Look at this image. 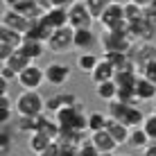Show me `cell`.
Here are the masks:
<instances>
[{"label": "cell", "mask_w": 156, "mask_h": 156, "mask_svg": "<svg viewBox=\"0 0 156 156\" xmlns=\"http://www.w3.org/2000/svg\"><path fill=\"white\" fill-rule=\"evenodd\" d=\"M48 50L52 55H66L75 48V27H61V30H55L50 36V41L45 43Z\"/></svg>", "instance_id": "obj_4"}, {"label": "cell", "mask_w": 156, "mask_h": 156, "mask_svg": "<svg viewBox=\"0 0 156 156\" xmlns=\"http://www.w3.org/2000/svg\"><path fill=\"white\" fill-rule=\"evenodd\" d=\"M2 156H9V154H2Z\"/></svg>", "instance_id": "obj_45"}, {"label": "cell", "mask_w": 156, "mask_h": 156, "mask_svg": "<svg viewBox=\"0 0 156 156\" xmlns=\"http://www.w3.org/2000/svg\"><path fill=\"white\" fill-rule=\"evenodd\" d=\"M14 12H18V14H23L25 18H30V20H34V18H43V7L36 0H23V2H18L16 7H12Z\"/></svg>", "instance_id": "obj_15"}, {"label": "cell", "mask_w": 156, "mask_h": 156, "mask_svg": "<svg viewBox=\"0 0 156 156\" xmlns=\"http://www.w3.org/2000/svg\"><path fill=\"white\" fill-rule=\"evenodd\" d=\"M143 129L147 131V136L152 138V140H156V111H154V113H149L147 118H145V125H143Z\"/></svg>", "instance_id": "obj_34"}, {"label": "cell", "mask_w": 156, "mask_h": 156, "mask_svg": "<svg viewBox=\"0 0 156 156\" xmlns=\"http://www.w3.org/2000/svg\"><path fill=\"white\" fill-rule=\"evenodd\" d=\"M93 43H95L93 30H75V48H77V50H84L86 52Z\"/></svg>", "instance_id": "obj_23"}, {"label": "cell", "mask_w": 156, "mask_h": 156, "mask_svg": "<svg viewBox=\"0 0 156 156\" xmlns=\"http://www.w3.org/2000/svg\"><path fill=\"white\" fill-rule=\"evenodd\" d=\"M20 50L27 55L32 61H36V59H41L43 55H45V50H48V45L45 43H41V41H34V39H27L25 36V41H23V45H20Z\"/></svg>", "instance_id": "obj_18"}, {"label": "cell", "mask_w": 156, "mask_h": 156, "mask_svg": "<svg viewBox=\"0 0 156 156\" xmlns=\"http://www.w3.org/2000/svg\"><path fill=\"white\" fill-rule=\"evenodd\" d=\"M55 143V140H50L48 136H43V133H39V131H34V133H30V140H27V147L34 152L36 156H41L43 152H45L50 145Z\"/></svg>", "instance_id": "obj_21"}, {"label": "cell", "mask_w": 156, "mask_h": 156, "mask_svg": "<svg viewBox=\"0 0 156 156\" xmlns=\"http://www.w3.org/2000/svg\"><path fill=\"white\" fill-rule=\"evenodd\" d=\"M100 23H102V27L109 30V32H129L131 25L125 18V2H115L113 0L104 9V14L100 16Z\"/></svg>", "instance_id": "obj_2"}, {"label": "cell", "mask_w": 156, "mask_h": 156, "mask_svg": "<svg viewBox=\"0 0 156 156\" xmlns=\"http://www.w3.org/2000/svg\"><path fill=\"white\" fill-rule=\"evenodd\" d=\"M16 50H18V48H12V45H7V43H0V61L5 63V61H7V59L12 57Z\"/></svg>", "instance_id": "obj_36"}, {"label": "cell", "mask_w": 156, "mask_h": 156, "mask_svg": "<svg viewBox=\"0 0 156 156\" xmlns=\"http://www.w3.org/2000/svg\"><path fill=\"white\" fill-rule=\"evenodd\" d=\"M70 75H73L70 66H66V63H59V61L50 63V66L45 68V79H48L52 86H63V84H68Z\"/></svg>", "instance_id": "obj_8"}, {"label": "cell", "mask_w": 156, "mask_h": 156, "mask_svg": "<svg viewBox=\"0 0 156 156\" xmlns=\"http://www.w3.org/2000/svg\"><path fill=\"white\" fill-rule=\"evenodd\" d=\"M39 127V118H30V115H18L16 118V129L25 133H34Z\"/></svg>", "instance_id": "obj_28"}, {"label": "cell", "mask_w": 156, "mask_h": 156, "mask_svg": "<svg viewBox=\"0 0 156 156\" xmlns=\"http://www.w3.org/2000/svg\"><path fill=\"white\" fill-rule=\"evenodd\" d=\"M90 140H93V145L100 149V152H115L120 145H118L113 140V136H111L106 129H102V131H95V133H90Z\"/></svg>", "instance_id": "obj_13"}, {"label": "cell", "mask_w": 156, "mask_h": 156, "mask_svg": "<svg viewBox=\"0 0 156 156\" xmlns=\"http://www.w3.org/2000/svg\"><path fill=\"white\" fill-rule=\"evenodd\" d=\"M2 66H9L16 75H20V73H23L27 66H32V59H30V57H27V55H25V52L18 48V50H16L14 55H12V57L7 59V61L2 63Z\"/></svg>", "instance_id": "obj_17"}, {"label": "cell", "mask_w": 156, "mask_h": 156, "mask_svg": "<svg viewBox=\"0 0 156 156\" xmlns=\"http://www.w3.org/2000/svg\"><path fill=\"white\" fill-rule=\"evenodd\" d=\"M43 18H45V23L52 25V30H61V27H68V25H70L66 7H52L50 12L43 14Z\"/></svg>", "instance_id": "obj_11"}, {"label": "cell", "mask_w": 156, "mask_h": 156, "mask_svg": "<svg viewBox=\"0 0 156 156\" xmlns=\"http://www.w3.org/2000/svg\"><path fill=\"white\" fill-rule=\"evenodd\" d=\"M79 156H100V149L93 145V140H86L84 145H79Z\"/></svg>", "instance_id": "obj_35"}, {"label": "cell", "mask_w": 156, "mask_h": 156, "mask_svg": "<svg viewBox=\"0 0 156 156\" xmlns=\"http://www.w3.org/2000/svg\"><path fill=\"white\" fill-rule=\"evenodd\" d=\"M115 156H129V154H120V152H115Z\"/></svg>", "instance_id": "obj_44"}, {"label": "cell", "mask_w": 156, "mask_h": 156, "mask_svg": "<svg viewBox=\"0 0 156 156\" xmlns=\"http://www.w3.org/2000/svg\"><path fill=\"white\" fill-rule=\"evenodd\" d=\"M152 140V138L147 136V131H145L143 127H138V129H131V138H129V145H131V147H149V143Z\"/></svg>", "instance_id": "obj_25"}, {"label": "cell", "mask_w": 156, "mask_h": 156, "mask_svg": "<svg viewBox=\"0 0 156 156\" xmlns=\"http://www.w3.org/2000/svg\"><path fill=\"white\" fill-rule=\"evenodd\" d=\"M63 109V100H61V93L55 95V98H50V100H45V111L48 113H52L55 115L57 111H61Z\"/></svg>", "instance_id": "obj_32"}, {"label": "cell", "mask_w": 156, "mask_h": 156, "mask_svg": "<svg viewBox=\"0 0 156 156\" xmlns=\"http://www.w3.org/2000/svg\"><path fill=\"white\" fill-rule=\"evenodd\" d=\"M100 63V57H95L93 52H82L77 57V70L84 73V75H93V70L98 68Z\"/></svg>", "instance_id": "obj_20"}, {"label": "cell", "mask_w": 156, "mask_h": 156, "mask_svg": "<svg viewBox=\"0 0 156 156\" xmlns=\"http://www.w3.org/2000/svg\"><path fill=\"white\" fill-rule=\"evenodd\" d=\"M16 113L18 115H30V118H39L45 111V100L39 95V90H23L14 102Z\"/></svg>", "instance_id": "obj_1"}, {"label": "cell", "mask_w": 156, "mask_h": 156, "mask_svg": "<svg viewBox=\"0 0 156 156\" xmlns=\"http://www.w3.org/2000/svg\"><path fill=\"white\" fill-rule=\"evenodd\" d=\"M36 20V18H34ZM2 27H9V30H16V32H20V34H27L30 27H32V20L30 18H25L23 14H18V12H14V9H5V14H2Z\"/></svg>", "instance_id": "obj_7"}, {"label": "cell", "mask_w": 156, "mask_h": 156, "mask_svg": "<svg viewBox=\"0 0 156 156\" xmlns=\"http://www.w3.org/2000/svg\"><path fill=\"white\" fill-rule=\"evenodd\" d=\"M41 156H59V143H52L50 147L45 149V152H43Z\"/></svg>", "instance_id": "obj_39"}, {"label": "cell", "mask_w": 156, "mask_h": 156, "mask_svg": "<svg viewBox=\"0 0 156 156\" xmlns=\"http://www.w3.org/2000/svg\"><path fill=\"white\" fill-rule=\"evenodd\" d=\"M106 120H109V115L100 113V111H93V113H88V131L95 133V131H102V129H106Z\"/></svg>", "instance_id": "obj_27"}, {"label": "cell", "mask_w": 156, "mask_h": 156, "mask_svg": "<svg viewBox=\"0 0 156 156\" xmlns=\"http://www.w3.org/2000/svg\"><path fill=\"white\" fill-rule=\"evenodd\" d=\"M129 2H133V5H138V7H145V9H147L149 5H152V0H129Z\"/></svg>", "instance_id": "obj_40"}, {"label": "cell", "mask_w": 156, "mask_h": 156, "mask_svg": "<svg viewBox=\"0 0 156 156\" xmlns=\"http://www.w3.org/2000/svg\"><path fill=\"white\" fill-rule=\"evenodd\" d=\"M102 59H106L115 70H118V68H122V66H127V63L131 61V57L125 55V52H104V57H102Z\"/></svg>", "instance_id": "obj_31"}, {"label": "cell", "mask_w": 156, "mask_h": 156, "mask_svg": "<svg viewBox=\"0 0 156 156\" xmlns=\"http://www.w3.org/2000/svg\"><path fill=\"white\" fill-rule=\"evenodd\" d=\"M136 41L129 36V32H102V48L104 52H125V55H131Z\"/></svg>", "instance_id": "obj_3"}, {"label": "cell", "mask_w": 156, "mask_h": 156, "mask_svg": "<svg viewBox=\"0 0 156 156\" xmlns=\"http://www.w3.org/2000/svg\"><path fill=\"white\" fill-rule=\"evenodd\" d=\"M16 82H18V86L23 90H39L48 79H45V70L39 68L36 63H32V66H27L18 77H16Z\"/></svg>", "instance_id": "obj_5"}, {"label": "cell", "mask_w": 156, "mask_h": 156, "mask_svg": "<svg viewBox=\"0 0 156 156\" xmlns=\"http://www.w3.org/2000/svg\"><path fill=\"white\" fill-rule=\"evenodd\" d=\"M131 61L136 63L138 68L147 66L149 61H156V45L154 43H138L131 50Z\"/></svg>", "instance_id": "obj_9"}, {"label": "cell", "mask_w": 156, "mask_h": 156, "mask_svg": "<svg viewBox=\"0 0 156 156\" xmlns=\"http://www.w3.org/2000/svg\"><path fill=\"white\" fill-rule=\"evenodd\" d=\"M106 131L113 136V140L120 145H127L129 143V138H131V129H129L125 122H120V120H115V118H109L106 120Z\"/></svg>", "instance_id": "obj_10"}, {"label": "cell", "mask_w": 156, "mask_h": 156, "mask_svg": "<svg viewBox=\"0 0 156 156\" xmlns=\"http://www.w3.org/2000/svg\"><path fill=\"white\" fill-rule=\"evenodd\" d=\"M14 77H18V75H16L9 66H2V68H0V79H7V82H9V79H14Z\"/></svg>", "instance_id": "obj_38"}, {"label": "cell", "mask_w": 156, "mask_h": 156, "mask_svg": "<svg viewBox=\"0 0 156 156\" xmlns=\"http://www.w3.org/2000/svg\"><path fill=\"white\" fill-rule=\"evenodd\" d=\"M16 106H12V100H9V95H0V122L2 125H7L9 120H12Z\"/></svg>", "instance_id": "obj_29"}, {"label": "cell", "mask_w": 156, "mask_h": 156, "mask_svg": "<svg viewBox=\"0 0 156 156\" xmlns=\"http://www.w3.org/2000/svg\"><path fill=\"white\" fill-rule=\"evenodd\" d=\"M36 131L57 143L59 133H61V127H59V122L55 118H50V113H48V115H39V127H36Z\"/></svg>", "instance_id": "obj_12"}, {"label": "cell", "mask_w": 156, "mask_h": 156, "mask_svg": "<svg viewBox=\"0 0 156 156\" xmlns=\"http://www.w3.org/2000/svg\"><path fill=\"white\" fill-rule=\"evenodd\" d=\"M138 75H143L145 79H149L152 84H156V61H149L147 66L138 68Z\"/></svg>", "instance_id": "obj_33"}, {"label": "cell", "mask_w": 156, "mask_h": 156, "mask_svg": "<svg viewBox=\"0 0 156 156\" xmlns=\"http://www.w3.org/2000/svg\"><path fill=\"white\" fill-rule=\"evenodd\" d=\"M95 90H98V98L100 100H106V102H113L118 98V84H115V79L98 84V86H95Z\"/></svg>", "instance_id": "obj_22"}, {"label": "cell", "mask_w": 156, "mask_h": 156, "mask_svg": "<svg viewBox=\"0 0 156 156\" xmlns=\"http://www.w3.org/2000/svg\"><path fill=\"white\" fill-rule=\"evenodd\" d=\"M9 147H12V138H9L7 131H2V143H0V152L2 154H9Z\"/></svg>", "instance_id": "obj_37"}, {"label": "cell", "mask_w": 156, "mask_h": 156, "mask_svg": "<svg viewBox=\"0 0 156 156\" xmlns=\"http://www.w3.org/2000/svg\"><path fill=\"white\" fill-rule=\"evenodd\" d=\"M145 156H156V143H152L149 147H145Z\"/></svg>", "instance_id": "obj_41"}, {"label": "cell", "mask_w": 156, "mask_h": 156, "mask_svg": "<svg viewBox=\"0 0 156 156\" xmlns=\"http://www.w3.org/2000/svg\"><path fill=\"white\" fill-rule=\"evenodd\" d=\"M111 2H113V0H84V5L88 7V12L93 14L95 20H100V16L104 14V9L109 7Z\"/></svg>", "instance_id": "obj_30"}, {"label": "cell", "mask_w": 156, "mask_h": 156, "mask_svg": "<svg viewBox=\"0 0 156 156\" xmlns=\"http://www.w3.org/2000/svg\"><path fill=\"white\" fill-rule=\"evenodd\" d=\"M125 18H127L129 25L143 20L145 18V7H138V5H133V2H125Z\"/></svg>", "instance_id": "obj_26"}, {"label": "cell", "mask_w": 156, "mask_h": 156, "mask_svg": "<svg viewBox=\"0 0 156 156\" xmlns=\"http://www.w3.org/2000/svg\"><path fill=\"white\" fill-rule=\"evenodd\" d=\"M136 95L138 100L145 102V100H154L156 98V84H152L149 79H145L143 75H138V82H136Z\"/></svg>", "instance_id": "obj_19"}, {"label": "cell", "mask_w": 156, "mask_h": 156, "mask_svg": "<svg viewBox=\"0 0 156 156\" xmlns=\"http://www.w3.org/2000/svg\"><path fill=\"white\" fill-rule=\"evenodd\" d=\"M90 79H93V84H95V86L102 84V82H111V79H115V68L111 66L106 59H100V63H98V68L93 70Z\"/></svg>", "instance_id": "obj_14"}, {"label": "cell", "mask_w": 156, "mask_h": 156, "mask_svg": "<svg viewBox=\"0 0 156 156\" xmlns=\"http://www.w3.org/2000/svg\"><path fill=\"white\" fill-rule=\"evenodd\" d=\"M25 41V36L16 30H9V27H0V43H7L12 48H20Z\"/></svg>", "instance_id": "obj_24"}, {"label": "cell", "mask_w": 156, "mask_h": 156, "mask_svg": "<svg viewBox=\"0 0 156 156\" xmlns=\"http://www.w3.org/2000/svg\"><path fill=\"white\" fill-rule=\"evenodd\" d=\"M68 18H70V27L75 30H90V25L95 20L84 2H75L73 7H68Z\"/></svg>", "instance_id": "obj_6"}, {"label": "cell", "mask_w": 156, "mask_h": 156, "mask_svg": "<svg viewBox=\"0 0 156 156\" xmlns=\"http://www.w3.org/2000/svg\"><path fill=\"white\" fill-rule=\"evenodd\" d=\"M18 2H23V0H2V5H5V7H7V9L16 7V5H18Z\"/></svg>", "instance_id": "obj_42"}, {"label": "cell", "mask_w": 156, "mask_h": 156, "mask_svg": "<svg viewBox=\"0 0 156 156\" xmlns=\"http://www.w3.org/2000/svg\"><path fill=\"white\" fill-rule=\"evenodd\" d=\"M145 118H147V115H145L136 104H129L127 111H125V115L120 118V122H125L129 129H138V127L145 125Z\"/></svg>", "instance_id": "obj_16"}, {"label": "cell", "mask_w": 156, "mask_h": 156, "mask_svg": "<svg viewBox=\"0 0 156 156\" xmlns=\"http://www.w3.org/2000/svg\"><path fill=\"white\" fill-rule=\"evenodd\" d=\"M152 104H154V111H156V98H154V100H152Z\"/></svg>", "instance_id": "obj_43"}]
</instances>
